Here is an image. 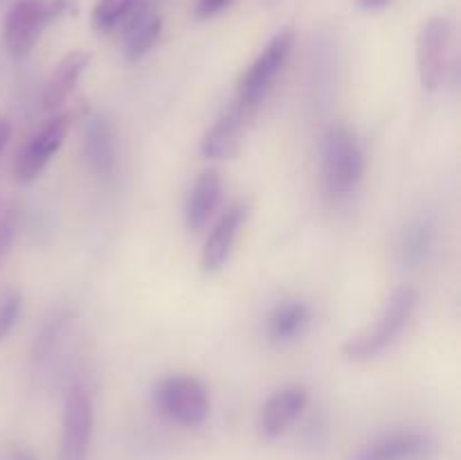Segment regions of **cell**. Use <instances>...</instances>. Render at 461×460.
<instances>
[{
	"mask_svg": "<svg viewBox=\"0 0 461 460\" xmlns=\"http://www.w3.org/2000/svg\"><path fill=\"white\" fill-rule=\"evenodd\" d=\"M135 5L138 0H97L90 14V23L97 32H108L120 25L133 12Z\"/></svg>",
	"mask_w": 461,
	"mask_h": 460,
	"instance_id": "obj_20",
	"label": "cell"
},
{
	"mask_svg": "<svg viewBox=\"0 0 461 460\" xmlns=\"http://www.w3.org/2000/svg\"><path fill=\"white\" fill-rule=\"evenodd\" d=\"M248 117L250 115L237 104L225 108L216 117L214 124L205 131L201 144H198L201 158H205V161H232L241 149V135Z\"/></svg>",
	"mask_w": 461,
	"mask_h": 460,
	"instance_id": "obj_12",
	"label": "cell"
},
{
	"mask_svg": "<svg viewBox=\"0 0 461 460\" xmlns=\"http://www.w3.org/2000/svg\"><path fill=\"white\" fill-rule=\"evenodd\" d=\"M81 153L88 170L99 180H113L117 174V138L115 129L104 115H93L86 120Z\"/></svg>",
	"mask_w": 461,
	"mask_h": 460,
	"instance_id": "obj_10",
	"label": "cell"
},
{
	"mask_svg": "<svg viewBox=\"0 0 461 460\" xmlns=\"http://www.w3.org/2000/svg\"><path fill=\"white\" fill-rule=\"evenodd\" d=\"M68 129H70V117L66 113H61V115L50 117L48 122H43L34 131V135L23 144L21 153L16 158L14 174H16L18 183H32L48 167L54 153L61 149Z\"/></svg>",
	"mask_w": 461,
	"mask_h": 460,
	"instance_id": "obj_8",
	"label": "cell"
},
{
	"mask_svg": "<svg viewBox=\"0 0 461 460\" xmlns=\"http://www.w3.org/2000/svg\"><path fill=\"white\" fill-rule=\"evenodd\" d=\"M16 212L9 203H0V266L12 253L14 242H16Z\"/></svg>",
	"mask_w": 461,
	"mask_h": 460,
	"instance_id": "obj_22",
	"label": "cell"
},
{
	"mask_svg": "<svg viewBox=\"0 0 461 460\" xmlns=\"http://www.w3.org/2000/svg\"><path fill=\"white\" fill-rule=\"evenodd\" d=\"M437 242V224L430 215H419L405 228L401 237V262L405 266H419L428 260Z\"/></svg>",
	"mask_w": 461,
	"mask_h": 460,
	"instance_id": "obj_17",
	"label": "cell"
},
{
	"mask_svg": "<svg viewBox=\"0 0 461 460\" xmlns=\"http://www.w3.org/2000/svg\"><path fill=\"white\" fill-rule=\"evenodd\" d=\"M90 59H93V54L86 52V50H72L54 66L52 75L45 81L43 93H41V106L45 111H54L68 102L72 90L79 84L81 75L90 66Z\"/></svg>",
	"mask_w": 461,
	"mask_h": 460,
	"instance_id": "obj_15",
	"label": "cell"
},
{
	"mask_svg": "<svg viewBox=\"0 0 461 460\" xmlns=\"http://www.w3.org/2000/svg\"><path fill=\"white\" fill-rule=\"evenodd\" d=\"M365 152L356 133L336 124L322 140V188L331 201L351 197L365 176Z\"/></svg>",
	"mask_w": 461,
	"mask_h": 460,
	"instance_id": "obj_2",
	"label": "cell"
},
{
	"mask_svg": "<svg viewBox=\"0 0 461 460\" xmlns=\"http://www.w3.org/2000/svg\"><path fill=\"white\" fill-rule=\"evenodd\" d=\"M70 323L72 314L68 309L52 311L43 320V325H41L39 334L34 338V345H32V361H34V365H43L45 361L52 359V354L59 350L63 338H66Z\"/></svg>",
	"mask_w": 461,
	"mask_h": 460,
	"instance_id": "obj_19",
	"label": "cell"
},
{
	"mask_svg": "<svg viewBox=\"0 0 461 460\" xmlns=\"http://www.w3.org/2000/svg\"><path fill=\"white\" fill-rule=\"evenodd\" d=\"M162 34V18L158 14L138 12L133 21L129 23V32H126L124 41V54L129 61H138L144 54L153 50Z\"/></svg>",
	"mask_w": 461,
	"mask_h": 460,
	"instance_id": "obj_18",
	"label": "cell"
},
{
	"mask_svg": "<svg viewBox=\"0 0 461 460\" xmlns=\"http://www.w3.org/2000/svg\"><path fill=\"white\" fill-rule=\"evenodd\" d=\"M455 48V23L446 16H432L417 32V72L428 93L444 86Z\"/></svg>",
	"mask_w": 461,
	"mask_h": 460,
	"instance_id": "obj_5",
	"label": "cell"
},
{
	"mask_svg": "<svg viewBox=\"0 0 461 460\" xmlns=\"http://www.w3.org/2000/svg\"><path fill=\"white\" fill-rule=\"evenodd\" d=\"M21 311L23 296L18 289H7V291L0 293V343L16 327L18 318H21Z\"/></svg>",
	"mask_w": 461,
	"mask_h": 460,
	"instance_id": "obj_21",
	"label": "cell"
},
{
	"mask_svg": "<svg viewBox=\"0 0 461 460\" xmlns=\"http://www.w3.org/2000/svg\"><path fill=\"white\" fill-rule=\"evenodd\" d=\"M248 207L243 203H234L230 206L223 215L216 219L214 228L207 235L205 244L201 251V269L203 273H216L228 264L230 255H232L234 246H237L239 233L246 221Z\"/></svg>",
	"mask_w": 461,
	"mask_h": 460,
	"instance_id": "obj_11",
	"label": "cell"
},
{
	"mask_svg": "<svg viewBox=\"0 0 461 460\" xmlns=\"http://www.w3.org/2000/svg\"><path fill=\"white\" fill-rule=\"evenodd\" d=\"M390 3L392 0H356V5H358L363 12H381V9H385Z\"/></svg>",
	"mask_w": 461,
	"mask_h": 460,
	"instance_id": "obj_26",
	"label": "cell"
},
{
	"mask_svg": "<svg viewBox=\"0 0 461 460\" xmlns=\"http://www.w3.org/2000/svg\"><path fill=\"white\" fill-rule=\"evenodd\" d=\"M306 404H309V392L302 386H286L282 391L273 392L266 400V404L261 406L259 431L270 440L279 437L304 413Z\"/></svg>",
	"mask_w": 461,
	"mask_h": 460,
	"instance_id": "obj_13",
	"label": "cell"
},
{
	"mask_svg": "<svg viewBox=\"0 0 461 460\" xmlns=\"http://www.w3.org/2000/svg\"><path fill=\"white\" fill-rule=\"evenodd\" d=\"M221 197H223L221 171L214 167L201 171L198 179L194 180L192 189H189L187 201H185V224L192 233H201L210 224L212 216L219 210Z\"/></svg>",
	"mask_w": 461,
	"mask_h": 460,
	"instance_id": "obj_14",
	"label": "cell"
},
{
	"mask_svg": "<svg viewBox=\"0 0 461 460\" xmlns=\"http://www.w3.org/2000/svg\"><path fill=\"white\" fill-rule=\"evenodd\" d=\"M311 325V307L300 298H288V300L277 302L266 320V332L268 338L277 345L297 341L304 336Z\"/></svg>",
	"mask_w": 461,
	"mask_h": 460,
	"instance_id": "obj_16",
	"label": "cell"
},
{
	"mask_svg": "<svg viewBox=\"0 0 461 460\" xmlns=\"http://www.w3.org/2000/svg\"><path fill=\"white\" fill-rule=\"evenodd\" d=\"M156 404L165 418L180 427H201L212 410L205 383L194 374H169L156 388Z\"/></svg>",
	"mask_w": 461,
	"mask_h": 460,
	"instance_id": "obj_6",
	"label": "cell"
},
{
	"mask_svg": "<svg viewBox=\"0 0 461 460\" xmlns=\"http://www.w3.org/2000/svg\"><path fill=\"white\" fill-rule=\"evenodd\" d=\"M419 293L412 287H401L387 298L385 307L381 309L378 318L369 327L360 329L358 334L349 336L342 345V356L354 363L372 361L381 352H385L396 338L403 334L408 323L417 311Z\"/></svg>",
	"mask_w": 461,
	"mask_h": 460,
	"instance_id": "obj_1",
	"label": "cell"
},
{
	"mask_svg": "<svg viewBox=\"0 0 461 460\" xmlns=\"http://www.w3.org/2000/svg\"><path fill=\"white\" fill-rule=\"evenodd\" d=\"M234 0H196V18H212V16H219L221 12L232 5Z\"/></svg>",
	"mask_w": 461,
	"mask_h": 460,
	"instance_id": "obj_23",
	"label": "cell"
},
{
	"mask_svg": "<svg viewBox=\"0 0 461 460\" xmlns=\"http://www.w3.org/2000/svg\"><path fill=\"white\" fill-rule=\"evenodd\" d=\"M293 45H295V30L293 27H282L268 43L264 45L255 61L243 70V75L237 81V99L234 104L241 106L248 115L259 108L266 95L275 86L277 77L286 68L288 59H291Z\"/></svg>",
	"mask_w": 461,
	"mask_h": 460,
	"instance_id": "obj_4",
	"label": "cell"
},
{
	"mask_svg": "<svg viewBox=\"0 0 461 460\" xmlns=\"http://www.w3.org/2000/svg\"><path fill=\"white\" fill-rule=\"evenodd\" d=\"M12 135H14L12 122H9V117L0 115V156H3L5 149H7V144H9V140H12Z\"/></svg>",
	"mask_w": 461,
	"mask_h": 460,
	"instance_id": "obj_25",
	"label": "cell"
},
{
	"mask_svg": "<svg viewBox=\"0 0 461 460\" xmlns=\"http://www.w3.org/2000/svg\"><path fill=\"white\" fill-rule=\"evenodd\" d=\"M75 12L77 0H16L5 14V48L12 57H27L39 43L45 27Z\"/></svg>",
	"mask_w": 461,
	"mask_h": 460,
	"instance_id": "obj_3",
	"label": "cell"
},
{
	"mask_svg": "<svg viewBox=\"0 0 461 460\" xmlns=\"http://www.w3.org/2000/svg\"><path fill=\"white\" fill-rule=\"evenodd\" d=\"M437 445L419 431H394L376 437L349 455V460H430Z\"/></svg>",
	"mask_w": 461,
	"mask_h": 460,
	"instance_id": "obj_9",
	"label": "cell"
},
{
	"mask_svg": "<svg viewBox=\"0 0 461 460\" xmlns=\"http://www.w3.org/2000/svg\"><path fill=\"white\" fill-rule=\"evenodd\" d=\"M0 460H39L32 451L23 449V446H7L0 451Z\"/></svg>",
	"mask_w": 461,
	"mask_h": 460,
	"instance_id": "obj_24",
	"label": "cell"
},
{
	"mask_svg": "<svg viewBox=\"0 0 461 460\" xmlns=\"http://www.w3.org/2000/svg\"><path fill=\"white\" fill-rule=\"evenodd\" d=\"M95 431L93 397L84 386L68 388L59 428L57 460H86Z\"/></svg>",
	"mask_w": 461,
	"mask_h": 460,
	"instance_id": "obj_7",
	"label": "cell"
}]
</instances>
